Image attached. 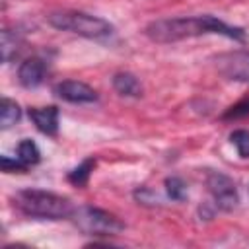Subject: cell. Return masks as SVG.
Listing matches in <instances>:
<instances>
[{"instance_id": "obj_1", "label": "cell", "mask_w": 249, "mask_h": 249, "mask_svg": "<svg viewBox=\"0 0 249 249\" xmlns=\"http://www.w3.org/2000/svg\"><path fill=\"white\" fill-rule=\"evenodd\" d=\"M144 33L148 39H152L156 43H177V41L206 35V33H216V35H224L228 39L245 41V31L241 27L228 25L210 14L156 19L146 25Z\"/></svg>"}, {"instance_id": "obj_2", "label": "cell", "mask_w": 249, "mask_h": 249, "mask_svg": "<svg viewBox=\"0 0 249 249\" xmlns=\"http://www.w3.org/2000/svg\"><path fill=\"white\" fill-rule=\"evenodd\" d=\"M14 204L31 218L43 220H62L74 214V206L66 196H60L51 191L41 189H23L18 191L14 196Z\"/></svg>"}, {"instance_id": "obj_3", "label": "cell", "mask_w": 249, "mask_h": 249, "mask_svg": "<svg viewBox=\"0 0 249 249\" xmlns=\"http://www.w3.org/2000/svg\"><path fill=\"white\" fill-rule=\"evenodd\" d=\"M49 25H53L54 29L60 31H70L76 33L80 37H88V39H101L113 33V25L99 18V16H91L86 12H76V10H60V12H53L47 16Z\"/></svg>"}, {"instance_id": "obj_4", "label": "cell", "mask_w": 249, "mask_h": 249, "mask_svg": "<svg viewBox=\"0 0 249 249\" xmlns=\"http://www.w3.org/2000/svg\"><path fill=\"white\" fill-rule=\"evenodd\" d=\"M72 218L86 235H117L124 230V222L97 206H80L74 210Z\"/></svg>"}, {"instance_id": "obj_5", "label": "cell", "mask_w": 249, "mask_h": 249, "mask_svg": "<svg viewBox=\"0 0 249 249\" xmlns=\"http://www.w3.org/2000/svg\"><path fill=\"white\" fill-rule=\"evenodd\" d=\"M206 187L214 198V204L216 208L224 210V212H230L237 206L239 202V195H237V189H235V183L226 175V173H220V171H210L206 175Z\"/></svg>"}, {"instance_id": "obj_6", "label": "cell", "mask_w": 249, "mask_h": 249, "mask_svg": "<svg viewBox=\"0 0 249 249\" xmlns=\"http://www.w3.org/2000/svg\"><path fill=\"white\" fill-rule=\"evenodd\" d=\"M216 68L222 76L235 82H249V53L233 51L216 56Z\"/></svg>"}, {"instance_id": "obj_7", "label": "cell", "mask_w": 249, "mask_h": 249, "mask_svg": "<svg viewBox=\"0 0 249 249\" xmlns=\"http://www.w3.org/2000/svg\"><path fill=\"white\" fill-rule=\"evenodd\" d=\"M53 91L68 103H93V101H97V91L91 86L78 82V80H62L53 88Z\"/></svg>"}, {"instance_id": "obj_8", "label": "cell", "mask_w": 249, "mask_h": 249, "mask_svg": "<svg viewBox=\"0 0 249 249\" xmlns=\"http://www.w3.org/2000/svg\"><path fill=\"white\" fill-rule=\"evenodd\" d=\"M45 74H47V64L43 58L39 56H31V58H25L19 68H18V80L23 88L31 89V88H37L43 84L45 80Z\"/></svg>"}, {"instance_id": "obj_9", "label": "cell", "mask_w": 249, "mask_h": 249, "mask_svg": "<svg viewBox=\"0 0 249 249\" xmlns=\"http://www.w3.org/2000/svg\"><path fill=\"white\" fill-rule=\"evenodd\" d=\"M29 119L47 136H56L58 132V107L49 105V107H31L27 111Z\"/></svg>"}, {"instance_id": "obj_10", "label": "cell", "mask_w": 249, "mask_h": 249, "mask_svg": "<svg viewBox=\"0 0 249 249\" xmlns=\"http://www.w3.org/2000/svg\"><path fill=\"white\" fill-rule=\"evenodd\" d=\"M113 88L117 93L126 95V97H140L142 95V86L138 78L130 72H117L113 76Z\"/></svg>"}, {"instance_id": "obj_11", "label": "cell", "mask_w": 249, "mask_h": 249, "mask_svg": "<svg viewBox=\"0 0 249 249\" xmlns=\"http://www.w3.org/2000/svg\"><path fill=\"white\" fill-rule=\"evenodd\" d=\"M21 45V39L18 33H12L10 29H4L2 35H0V51H2V60L4 62H10L18 53H19V47Z\"/></svg>"}, {"instance_id": "obj_12", "label": "cell", "mask_w": 249, "mask_h": 249, "mask_svg": "<svg viewBox=\"0 0 249 249\" xmlns=\"http://www.w3.org/2000/svg\"><path fill=\"white\" fill-rule=\"evenodd\" d=\"M21 119V109L19 105L10 99V97H2V107H0V126L6 130L10 126H14L18 121Z\"/></svg>"}, {"instance_id": "obj_13", "label": "cell", "mask_w": 249, "mask_h": 249, "mask_svg": "<svg viewBox=\"0 0 249 249\" xmlns=\"http://www.w3.org/2000/svg\"><path fill=\"white\" fill-rule=\"evenodd\" d=\"M93 167H95V158H93V156H91V158H86L80 165H76V167L68 173V181H70L72 185H76V187H86L88 181H89V175H91Z\"/></svg>"}, {"instance_id": "obj_14", "label": "cell", "mask_w": 249, "mask_h": 249, "mask_svg": "<svg viewBox=\"0 0 249 249\" xmlns=\"http://www.w3.org/2000/svg\"><path fill=\"white\" fill-rule=\"evenodd\" d=\"M18 158H19L27 167L39 163V160H41L39 146H37L31 138H23V140L18 144Z\"/></svg>"}, {"instance_id": "obj_15", "label": "cell", "mask_w": 249, "mask_h": 249, "mask_svg": "<svg viewBox=\"0 0 249 249\" xmlns=\"http://www.w3.org/2000/svg\"><path fill=\"white\" fill-rule=\"evenodd\" d=\"M165 191H167V196H169L171 200L181 202V200L187 198V185H185V181H183L181 177H177V175H171V177L165 179Z\"/></svg>"}, {"instance_id": "obj_16", "label": "cell", "mask_w": 249, "mask_h": 249, "mask_svg": "<svg viewBox=\"0 0 249 249\" xmlns=\"http://www.w3.org/2000/svg\"><path fill=\"white\" fill-rule=\"evenodd\" d=\"M230 140L241 158H249V130H245V128L233 130L230 134Z\"/></svg>"}, {"instance_id": "obj_17", "label": "cell", "mask_w": 249, "mask_h": 249, "mask_svg": "<svg viewBox=\"0 0 249 249\" xmlns=\"http://www.w3.org/2000/svg\"><path fill=\"white\" fill-rule=\"evenodd\" d=\"M243 117H249V97L233 103L231 107H228L222 115L224 121H235V119H243Z\"/></svg>"}, {"instance_id": "obj_18", "label": "cell", "mask_w": 249, "mask_h": 249, "mask_svg": "<svg viewBox=\"0 0 249 249\" xmlns=\"http://www.w3.org/2000/svg\"><path fill=\"white\" fill-rule=\"evenodd\" d=\"M134 200H136L138 204H144V206H158V204L161 202L160 195H158L154 189H150V187H140V189H136V191H134Z\"/></svg>"}, {"instance_id": "obj_19", "label": "cell", "mask_w": 249, "mask_h": 249, "mask_svg": "<svg viewBox=\"0 0 249 249\" xmlns=\"http://www.w3.org/2000/svg\"><path fill=\"white\" fill-rule=\"evenodd\" d=\"M0 167L4 173H21V171H27L29 167L16 156V158H10V156H0Z\"/></svg>"}]
</instances>
